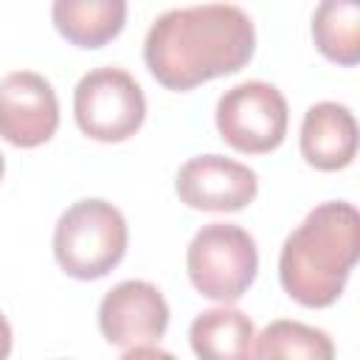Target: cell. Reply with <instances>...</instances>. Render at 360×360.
<instances>
[{"mask_svg": "<svg viewBox=\"0 0 360 360\" xmlns=\"http://www.w3.org/2000/svg\"><path fill=\"white\" fill-rule=\"evenodd\" d=\"M253 51V20L233 3L169 8L149 25L143 39L149 73L177 93L242 70Z\"/></svg>", "mask_w": 360, "mask_h": 360, "instance_id": "cell-1", "label": "cell"}, {"mask_svg": "<svg viewBox=\"0 0 360 360\" xmlns=\"http://www.w3.org/2000/svg\"><path fill=\"white\" fill-rule=\"evenodd\" d=\"M360 256V214L346 200L315 205L278 253V281L284 292L309 309L332 307Z\"/></svg>", "mask_w": 360, "mask_h": 360, "instance_id": "cell-2", "label": "cell"}, {"mask_svg": "<svg viewBox=\"0 0 360 360\" xmlns=\"http://www.w3.org/2000/svg\"><path fill=\"white\" fill-rule=\"evenodd\" d=\"M129 245V228L112 202L87 197L62 211L53 228V259L79 281L104 278L121 264Z\"/></svg>", "mask_w": 360, "mask_h": 360, "instance_id": "cell-3", "label": "cell"}, {"mask_svg": "<svg viewBox=\"0 0 360 360\" xmlns=\"http://www.w3.org/2000/svg\"><path fill=\"white\" fill-rule=\"evenodd\" d=\"M186 270L191 287L217 304L239 301L259 273L256 239L233 222L202 225L186 250Z\"/></svg>", "mask_w": 360, "mask_h": 360, "instance_id": "cell-4", "label": "cell"}, {"mask_svg": "<svg viewBox=\"0 0 360 360\" xmlns=\"http://www.w3.org/2000/svg\"><path fill=\"white\" fill-rule=\"evenodd\" d=\"M73 118L87 138L121 143L143 127L146 96L132 73L115 65H101L79 79L73 90Z\"/></svg>", "mask_w": 360, "mask_h": 360, "instance_id": "cell-5", "label": "cell"}, {"mask_svg": "<svg viewBox=\"0 0 360 360\" xmlns=\"http://www.w3.org/2000/svg\"><path fill=\"white\" fill-rule=\"evenodd\" d=\"M217 132L242 155H267L284 143L290 110L284 93L262 79L228 87L217 101Z\"/></svg>", "mask_w": 360, "mask_h": 360, "instance_id": "cell-6", "label": "cell"}, {"mask_svg": "<svg viewBox=\"0 0 360 360\" xmlns=\"http://www.w3.org/2000/svg\"><path fill=\"white\" fill-rule=\"evenodd\" d=\"M59 129V98L37 70H11L0 79V138L17 149H37Z\"/></svg>", "mask_w": 360, "mask_h": 360, "instance_id": "cell-7", "label": "cell"}, {"mask_svg": "<svg viewBox=\"0 0 360 360\" xmlns=\"http://www.w3.org/2000/svg\"><path fill=\"white\" fill-rule=\"evenodd\" d=\"M174 191L194 211L233 214L248 208L259 194V177L248 163L225 155H194L174 177Z\"/></svg>", "mask_w": 360, "mask_h": 360, "instance_id": "cell-8", "label": "cell"}, {"mask_svg": "<svg viewBox=\"0 0 360 360\" xmlns=\"http://www.w3.org/2000/svg\"><path fill=\"white\" fill-rule=\"evenodd\" d=\"M98 329L112 346H149L169 329V304L152 281H118L98 304Z\"/></svg>", "mask_w": 360, "mask_h": 360, "instance_id": "cell-9", "label": "cell"}, {"mask_svg": "<svg viewBox=\"0 0 360 360\" xmlns=\"http://www.w3.org/2000/svg\"><path fill=\"white\" fill-rule=\"evenodd\" d=\"M301 158L318 172H340L357 155V121L340 101H315L298 132Z\"/></svg>", "mask_w": 360, "mask_h": 360, "instance_id": "cell-10", "label": "cell"}, {"mask_svg": "<svg viewBox=\"0 0 360 360\" xmlns=\"http://www.w3.org/2000/svg\"><path fill=\"white\" fill-rule=\"evenodd\" d=\"M197 360H256V326L236 307L202 309L188 326Z\"/></svg>", "mask_w": 360, "mask_h": 360, "instance_id": "cell-11", "label": "cell"}, {"mask_svg": "<svg viewBox=\"0 0 360 360\" xmlns=\"http://www.w3.org/2000/svg\"><path fill=\"white\" fill-rule=\"evenodd\" d=\"M124 0H56L51 6L53 28L76 48H101L124 31Z\"/></svg>", "mask_w": 360, "mask_h": 360, "instance_id": "cell-12", "label": "cell"}, {"mask_svg": "<svg viewBox=\"0 0 360 360\" xmlns=\"http://www.w3.org/2000/svg\"><path fill=\"white\" fill-rule=\"evenodd\" d=\"M315 48L335 65L354 68L360 62V6L349 0H326L312 14Z\"/></svg>", "mask_w": 360, "mask_h": 360, "instance_id": "cell-13", "label": "cell"}, {"mask_svg": "<svg viewBox=\"0 0 360 360\" xmlns=\"http://www.w3.org/2000/svg\"><path fill=\"white\" fill-rule=\"evenodd\" d=\"M256 360H335V343L318 326L278 318L256 335Z\"/></svg>", "mask_w": 360, "mask_h": 360, "instance_id": "cell-14", "label": "cell"}, {"mask_svg": "<svg viewBox=\"0 0 360 360\" xmlns=\"http://www.w3.org/2000/svg\"><path fill=\"white\" fill-rule=\"evenodd\" d=\"M121 360H177V357L172 352L149 343V346H132V349H127L121 354Z\"/></svg>", "mask_w": 360, "mask_h": 360, "instance_id": "cell-15", "label": "cell"}, {"mask_svg": "<svg viewBox=\"0 0 360 360\" xmlns=\"http://www.w3.org/2000/svg\"><path fill=\"white\" fill-rule=\"evenodd\" d=\"M11 346H14V332H11L8 318L0 312V360H8Z\"/></svg>", "mask_w": 360, "mask_h": 360, "instance_id": "cell-16", "label": "cell"}, {"mask_svg": "<svg viewBox=\"0 0 360 360\" xmlns=\"http://www.w3.org/2000/svg\"><path fill=\"white\" fill-rule=\"evenodd\" d=\"M3 174H6V158H3V152H0V180H3Z\"/></svg>", "mask_w": 360, "mask_h": 360, "instance_id": "cell-17", "label": "cell"}]
</instances>
